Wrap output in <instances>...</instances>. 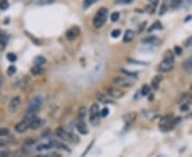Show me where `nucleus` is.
Listing matches in <instances>:
<instances>
[{
  "label": "nucleus",
  "instance_id": "f257e3e1",
  "mask_svg": "<svg viewBox=\"0 0 192 157\" xmlns=\"http://www.w3.org/2000/svg\"><path fill=\"white\" fill-rule=\"evenodd\" d=\"M43 100L40 96H36L32 99L29 103V106L27 108L26 115H25V120H31L33 118H35V114L37 113V110L40 109V107L42 106Z\"/></svg>",
  "mask_w": 192,
  "mask_h": 157
},
{
  "label": "nucleus",
  "instance_id": "f03ea898",
  "mask_svg": "<svg viewBox=\"0 0 192 157\" xmlns=\"http://www.w3.org/2000/svg\"><path fill=\"white\" fill-rule=\"evenodd\" d=\"M107 17H108V10H107V8H100L93 18L94 27L96 28L103 27L107 20Z\"/></svg>",
  "mask_w": 192,
  "mask_h": 157
},
{
  "label": "nucleus",
  "instance_id": "7ed1b4c3",
  "mask_svg": "<svg viewBox=\"0 0 192 157\" xmlns=\"http://www.w3.org/2000/svg\"><path fill=\"white\" fill-rule=\"evenodd\" d=\"M56 134L58 137H60L61 139L63 140H66V141H72V142H78L79 139L77 138V136L74 135L73 133L68 132V130H64L63 128H58L56 130Z\"/></svg>",
  "mask_w": 192,
  "mask_h": 157
},
{
  "label": "nucleus",
  "instance_id": "20e7f679",
  "mask_svg": "<svg viewBox=\"0 0 192 157\" xmlns=\"http://www.w3.org/2000/svg\"><path fill=\"white\" fill-rule=\"evenodd\" d=\"M99 117H100V110L97 103H94L90 107V122L93 125H96L99 122Z\"/></svg>",
  "mask_w": 192,
  "mask_h": 157
},
{
  "label": "nucleus",
  "instance_id": "39448f33",
  "mask_svg": "<svg viewBox=\"0 0 192 157\" xmlns=\"http://www.w3.org/2000/svg\"><path fill=\"white\" fill-rule=\"evenodd\" d=\"M135 81L128 77H115L113 79V84L121 87H131Z\"/></svg>",
  "mask_w": 192,
  "mask_h": 157
},
{
  "label": "nucleus",
  "instance_id": "423d86ee",
  "mask_svg": "<svg viewBox=\"0 0 192 157\" xmlns=\"http://www.w3.org/2000/svg\"><path fill=\"white\" fill-rule=\"evenodd\" d=\"M174 68V62L165 61L163 60L159 65H158V71L160 72H169Z\"/></svg>",
  "mask_w": 192,
  "mask_h": 157
},
{
  "label": "nucleus",
  "instance_id": "0eeeda50",
  "mask_svg": "<svg viewBox=\"0 0 192 157\" xmlns=\"http://www.w3.org/2000/svg\"><path fill=\"white\" fill-rule=\"evenodd\" d=\"M80 34V30L78 27H72L71 29H68L65 33V36H66L67 39L69 40H74L75 38L78 37V35Z\"/></svg>",
  "mask_w": 192,
  "mask_h": 157
},
{
  "label": "nucleus",
  "instance_id": "6e6552de",
  "mask_svg": "<svg viewBox=\"0 0 192 157\" xmlns=\"http://www.w3.org/2000/svg\"><path fill=\"white\" fill-rule=\"evenodd\" d=\"M107 92H108V95H109L110 97L116 98V99H120L124 96V91L121 90V89H119V88H116V87L108 88V89H107Z\"/></svg>",
  "mask_w": 192,
  "mask_h": 157
},
{
  "label": "nucleus",
  "instance_id": "1a4fd4ad",
  "mask_svg": "<svg viewBox=\"0 0 192 157\" xmlns=\"http://www.w3.org/2000/svg\"><path fill=\"white\" fill-rule=\"evenodd\" d=\"M29 123H30L29 120L24 119L21 122L17 123V124L15 125V130L17 133H24V132H26L27 128H29Z\"/></svg>",
  "mask_w": 192,
  "mask_h": 157
},
{
  "label": "nucleus",
  "instance_id": "9d476101",
  "mask_svg": "<svg viewBox=\"0 0 192 157\" xmlns=\"http://www.w3.org/2000/svg\"><path fill=\"white\" fill-rule=\"evenodd\" d=\"M20 99L18 98V97H15V98H13L12 100H11L10 102V105H9V108H10V112L11 113H15L17 109L19 108V106H20Z\"/></svg>",
  "mask_w": 192,
  "mask_h": 157
},
{
  "label": "nucleus",
  "instance_id": "9b49d317",
  "mask_svg": "<svg viewBox=\"0 0 192 157\" xmlns=\"http://www.w3.org/2000/svg\"><path fill=\"white\" fill-rule=\"evenodd\" d=\"M76 128L78 130L80 134H82V135H87L89 133V130H88V126L85 124V122L83 120H78L77 122H76Z\"/></svg>",
  "mask_w": 192,
  "mask_h": 157
},
{
  "label": "nucleus",
  "instance_id": "f8f14e48",
  "mask_svg": "<svg viewBox=\"0 0 192 157\" xmlns=\"http://www.w3.org/2000/svg\"><path fill=\"white\" fill-rule=\"evenodd\" d=\"M30 123H29V128H32V130H36V128H41L43 124H44V120L41 119V118H33V119L29 120Z\"/></svg>",
  "mask_w": 192,
  "mask_h": 157
},
{
  "label": "nucleus",
  "instance_id": "ddd939ff",
  "mask_svg": "<svg viewBox=\"0 0 192 157\" xmlns=\"http://www.w3.org/2000/svg\"><path fill=\"white\" fill-rule=\"evenodd\" d=\"M137 118V114L133 112H129L127 113V114H125L124 116H123V119H124V121H125L127 124H130V123H132L135 120H136Z\"/></svg>",
  "mask_w": 192,
  "mask_h": 157
},
{
  "label": "nucleus",
  "instance_id": "4468645a",
  "mask_svg": "<svg viewBox=\"0 0 192 157\" xmlns=\"http://www.w3.org/2000/svg\"><path fill=\"white\" fill-rule=\"evenodd\" d=\"M133 36H135V33H133L132 30H127L125 32V34H124V38H123V42L124 43H130L131 40H132Z\"/></svg>",
  "mask_w": 192,
  "mask_h": 157
},
{
  "label": "nucleus",
  "instance_id": "2eb2a0df",
  "mask_svg": "<svg viewBox=\"0 0 192 157\" xmlns=\"http://www.w3.org/2000/svg\"><path fill=\"white\" fill-rule=\"evenodd\" d=\"M161 81H162V75H156V77H153L152 80V86L154 89H158V87H159L160 83H161Z\"/></svg>",
  "mask_w": 192,
  "mask_h": 157
},
{
  "label": "nucleus",
  "instance_id": "dca6fc26",
  "mask_svg": "<svg viewBox=\"0 0 192 157\" xmlns=\"http://www.w3.org/2000/svg\"><path fill=\"white\" fill-rule=\"evenodd\" d=\"M183 68H184L185 71L189 72V73H192V60L190 59V57L183 63Z\"/></svg>",
  "mask_w": 192,
  "mask_h": 157
},
{
  "label": "nucleus",
  "instance_id": "f3484780",
  "mask_svg": "<svg viewBox=\"0 0 192 157\" xmlns=\"http://www.w3.org/2000/svg\"><path fill=\"white\" fill-rule=\"evenodd\" d=\"M45 63H46V59L42 55L36 56L34 59V65L37 67H42V65H44Z\"/></svg>",
  "mask_w": 192,
  "mask_h": 157
},
{
  "label": "nucleus",
  "instance_id": "a211bd4d",
  "mask_svg": "<svg viewBox=\"0 0 192 157\" xmlns=\"http://www.w3.org/2000/svg\"><path fill=\"white\" fill-rule=\"evenodd\" d=\"M7 43H8L7 35L1 34V35H0V51L4 50V48L7 47Z\"/></svg>",
  "mask_w": 192,
  "mask_h": 157
},
{
  "label": "nucleus",
  "instance_id": "6ab92c4d",
  "mask_svg": "<svg viewBox=\"0 0 192 157\" xmlns=\"http://www.w3.org/2000/svg\"><path fill=\"white\" fill-rule=\"evenodd\" d=\"M53 146H56V148H58V149L64 150V151H67V152L71 151V150L68 149V146H65V144L62 143V142H59L58 140H55V139H53Z\"/></svg>",
  "mask_w": 192,
  "mask_h": 157
},
{
  "label": "nucleus",
  "instance_id": "aec40b11",
  "mask_svg": "<svg viewBox=\"0 0 192 157\" xmlns=\"http://www.w3.org/2000/svg\"><path fill=\"white\" fill-rule=\"evenodd\" d=\"M85 116H87V108H85V106H80L78 108V118H79V120H83Z\"/></svg>",
  "mask_w": 192,
  "mask_h": 157
},
{
  "label": "nucleus",
  "instance_id": "412c9836",
  "mask_svg": "<svg viewBox=\"0 0 192 157\" xmlns=\"http://www.w3.org/2000/svg\"><path fill=\"white\" fill-rule=\"evenodd\" d=\"M163 60L165 61H172L174 62V54L171 50H167L163 54Z\"/></svg>",
  "mask_w": 192,
  "mask_h": 157
},
{
  "label": "nucleus",
  "instance_id": "4be33fe9",
  "mask_svg": "<svg viewBox=\"0 0 192 157\" xmlns=\"http://www.w3.org/2000/svg\"><path fill=\"white\" fill-rule=\"evenodd\" d=\"M158 42V38L156 36H148V37L142 39V43L144 44H155Z\"/></svg>",
  "mask_w": 192,
  "mask_h": 157
},
{
  "label": "nucleus",
  "instance_id": "5701e85b",
  "mask_svg": "<svg viewBox=\"0 0 192 157\" xmlns=\"http://www.w3.org/2000/svg\"><path fill=\"white\" fill-rule=\"evenodd\" d=\"M161 29H162V24H160L159 22H156L152 26V28H149L148 29V32H152V31H154V30H161Z\"/></svg>",
  "mask_w": 192,
  "mask_h": 157
},
{
  "label": "nucleus",
  "instance_id": "b1692460",
  "mask_svg": "<svg viewBox=\"0 0 192 157\" xmlns=\"http://www.w3.org/2000/svg\"><path fill=\"white\" fill-rule=\"evenodd\" d=\"M96 98H97V100H98L100 103H105V104L109 103L108 100L106 99V97H105L104 95H101V93H96Z\"/></svg>",
  "mask_w": 192,
  "mask_h": 157
},
{
  "label": "nucleus",
  "instance_id": "393cba45",
  "mask_svg": "<svg viewBox=\"0 0 192 157\" xmlns=\"http://www.w3.org/2000/svg\"><path fill=\"white\" fill-rule=\"evenodd\" d=\"M121 72H123V73L127 75L128 77H137V72H130V71H128V70H125L124 68H121Z\"/></svg>",
  "mask_w": 192,
  "mask_h": 157
},
{
  "label": "nucleus",
  "instance_id": "a878e982",
  "mask_svg": "<svg viewBox=\"0 0 192 157\" xmlns=\"http://www.w3.org/2000/svg\"><path fill=\"white\" fill-rule=\"evenodd\" d=\"M149 91H151V86L144 85L143 87H142V89H141L142 96H147V95H149Z\"/></svg>",
  "mask_w": 192,
  "mask_h": 157
},
{
  "label": "nucleus",
  "instance_id": "bb28decb",
  "mask_svg": "<svg viewBox=\"0 0 192 157\" xmlns=\"http://www.w3.org/2000/svg\"><path fill=\"white\" fill-rule=\"evenodd\" d=\"M31 71H32V73L33 75H40V73H42L43 72V68L42 67H37V66H35V67H33L31 69Z\"/></svg>",
  "mask_w": 192,
  "mask_h": 157
},
{
  "label": "nucleus",
  "instance_id": "cd10ccee",
  "mask_svg": "<svg viewBox=\"0 0 192 157\" xmlns=\"http://www.w3.org/2000/svg\"><path fill=\"white\" fill-rule=\"evenodd\" d=\"M110 18H111V22H115L119 20V18H120V13L119 12H113V13L111 14V16H110Z\"/></svg>",
  "mask_w": 192,
  "mask_h": 157
},
{
  "label": "nucleus",
  "instance_id": "c85d7f7f",
  "mask_svg": "<svg viewBox=\"0 0 192 157\" xmlns=\"http://www.w3.org/2000/svg\"><path fill=\"white\" fill-rule=\"evenodd\" d=\"M169 10V6H167V3H162V6H161V8H160V11H159V15H163V14L165 13V12Z\"/></svg>",
  "mask_w": 192,
  "mask_h": 157
},
{
  "label": "nucleus",
  "instance_id": "c756f323",
  "mask_svg": "<svg viewBox=\"0 0 192 157\" xmlns=\"http://www.w3.org/2000/svg\"><path fill=\"white\" fill-rule=\"evenodd\" d=\"M120 35H121V30L120 29H114L113 31L111 32V36L113 38H117V37H120Z\"/></svg>",
  "mask_w": 192,
  "mask_h": 157
},
{
  "label": "nucleus",
  "instance_id": "7c9ffc66",
  "mask_svg": "<svg viewBox=\"0 0 192 157\" xmlns=\"http://www.w3.org/2000/svg\"><path fill=\"white\" fill-rule=\"evenodd\" d=\"M34 143H35V140H34V139H32V138H27V139H25V140H24V144H25V146H32V144H34Z\"/></svg>",
  "mask_w": 192,
  "mask_h": 157
},
{
  "label": "nucleus",
  "instance_id": "2f4dec72",
  "mask_svg": "<svg viewBox=\"0 0 192 157\" xmlns=\"http://www.w3.org/2000/svg\"><path fill=\"white\" fill-rule=\"evenodd\" d=\"M9 8V2L8 1H5V0H2V1H0V10H7Z\"/></svg>",
  "mask_w": 192,
  "mask_h": 157
},
{
  "label": "nucleus",
  "instance_id": "473e14b6",
  "mask_svg": "<svg viewBox=\"0 0 192 157\" xmlns=\"http://www.w3.org/2000/svg\"><path fill=\"white\" fill-rule=\"evenodd\" d=\"M9 128H0V137H4V136L9 135Z\"/></svg>",
  "mask_w": 192,
  "mask_h": 157
},
{
  "label": "nucleus",
  "instance_id": "72a5a7b5",
  "mask_svg": "<svg viewBox=\"0 0 192 157\" xmlns=\"http://www.w3.org/2000/svg\"><path fill=\"white\" fill-rule=\"evenodd\" d=\"M7 59H8L10 62H15L16 59H17V56H16L14 53H8L7 54Z\"/></svg>",
  "mask_w": 192,
  "mask_h": 157
},
{
  "label": "nucleus",
  "instance_id": "f704fd0d",
  "mask_svg": "<svg viewBox=\"0 0 192 157\" xmlns=\"http://www.w3.org/2000/svg\"><path fill=\"white\" fill-rule=\"evenodd\" d=\"M108 114H109V109L107 108V107H105V108H103L100 110V117H107Z\"/></svg>",
  "mask_w": 192,
  "mask_h": 157
},
{
  "label": "nucleus",
  "instance_id": "c9c22d12",
  "mask_svg": "<svg viewBox=\"0 0 192 157\" xmlns=\"http://www.w3.org/2000/svg\"><path fill=\"white\" fill-rule=\"evenodd\" d=\"M180 3H181V1H175V0H173V1H171V2L169 3V6H171V8H176V6H178Z\"/></svg>",
  "mask_w": 192,
  "mask_h": 157
},
{
  "label": "nucleus",
  "instance_id": "e433bc0d",
  "mask_svg": "<svg viewBox=\"0 0 192 157\" xmlns=\"http://www.w3.org/2000/svg\"><path fill=\"white\" fill-rule=\"evenodd\" d=\"M15 72H16V67L15 66H10V67H9V69H8V75H14Z\"/></svg>",
  "mask_w": 192,
  "mask_h": 157
},
{
  "label": "nucleus",
  "instance_id": "4c0bfd02",
  "mask_svg": "<svg viewBox=\"0 0 192 157\" xmlns=\"http://www.w3.org/2000/svg\"><path fill=\"white\" fill-rule=\"evenodd\" d=\"M95 2H96V0H85L84 2H83V4H84L85 8H88V6H92V4Z\"/></svg>",
  "mask_w": 192,
  "mask_h": 157
},
{
  "label": "nucleus",
  "instance_id": "58836bf2",
  "mask_svg": "<svg viewBox=\"0 0 192 157\" xmlns=\"http://www.w3.org/2000/svg\"><path fill=\"white\" fill-rule=\"evenodd\" d=\"M185 46H186L187 48H189V47H192V36H190V37L186 40V43H185Z\"/></svg>",
  "mask_w": 192,
  "mask_h": 157
},
{
  "label": "nucleus",
  "instance_id": "ea45409f",
  "mask_svg": "<svg viewBox=\"0 0 192 157\" xmlns=\"http://www.w3.org/2000/svg\"><path fill=\"white\" fill-rule=\"evenodd\" d=\"M174 50H175V53L177 54V55H180V54L183 53V49H181L179 46H175Z\"/></svg>",
  "mask_w": 192,
  "mask_h": 157
},
{
  "label": "nucleus",
  "instance_id": "a19ab883",
  "mask_svg": "<svg viewBox=\"0 0 192 157\" xmlns=\"http://www.w3.org/2000/svg\"><path fill=\"white\" fill-rule=\"evenodd\" d=\"M131 2H132V0H119V1H116V3H120V4H129Z\"/></svg>",
  "mask_w": 192,
  "mask_h": 157
},
{
  "label": "nucleus",
  "instance_id": "79ce46f5",
  "mask_svg": "<svg viewBox=\"0 0 192 157\" xmlns=\"http://www.w3.org/2000/svg\"><path fill=\"white\" fill-rule=\"evenodd\" d=\"M180 110L181 112H187V110H189V105L188 104H183L180 106Z\"/></svg>",
  "mask_w": 192,
  "mask_h": 157
},
{
  "label": "nucleus",
  "instance_id": "37998d69",
  "mask_svg": "<svg viewBox=\"0 0 192 157\" xmlns=\"http://www.w3.org/2000/svg\"><path fill=\"white\" fill-rule=\"evenodd\" d=\"M47 157H62V155L60 153H56V152H52L50 154H48Z\"/></svg>",
  "mask_w": 192,
  "mask_h": 157
},
{
  "label": "nucleus",
  "instance_id": "c03bdc74",
  "mask_svg": "<svg viewBox=\"0 0 192 157\" xmlns=\"http://www.w3.org/2000/svg\"><path fill=\"white\" fill-rule=\"evenodd\" d=\"M0 157H10V152L8 151L0 152Z\"/></svg>",
  "mask_w": 192,
  "mask_h": 157
},
{
  "label": "nucleus",
  "instance_id": "a18cd8bd",
  "mask_svg": "<svg viewBox=\"0 0 192 157\" xmlns=\"http://www.w3.org/2000/svg\"><path fill=\"white\" fill-rule=\"evenodd\" d=\"M129 63L131 64H139V65H146V63H143V62H138L136 60H129Z\"/></svg>",
  "mask_w": 192,
  "mask_h": 157
},
{
  "label": "nucleus",
  "instance_id": "49530a36",
  "mask_svg": "<svg viewBox=\"0 0 192 157\" xmlns=\"http://www.w3.org/2000/svg\"><path fill=\"white\" fill-rule=\"evenodd\" d=\"M9 144V142L7 140H0V148H3V146H7Z\"/></svg>",
  "mask_w": 192,
  "mask_h": 157
},
{
  "label": "nucleus",
  "instance_id": "de8ad7c7",
  "mask_svg": "<svg viewBox=\"0 0 192 157\" xmlns=\"http://www.w3.org/2000/svg\"><path fill=\"white\" fill-rule=\"evenodd\" d=\"M191 18H192V16H188L186 19H185V22H189V20H190Z\"/></svg>",
  "mask_w": 192,
  "mask_h": 157
},
{
  "label": "nucleus",
  "instance_id": "09e8293b",
  "mask_svg": "<svg viewBox=\"0 0 192 157\" xmlns=\"http://www.w3.org/2000/svg\"><path fill=\"white\" fill-rule=\"evenodd\" d=\"M0 85H1V77H0Z\"/></svg>",
  "mask_w": 192,
  "mask_h": 157
},
{
  "label": "nucleus",
  "instance_id": "8fccbe9b",
  "mask_svg": "<svg viewBox=\"0 0 192 157\" xmlns=\"http://www.w3.org/2000/svg\"><path fill=\"white\" fill-rule=\"evenodd\" d=\"M191 89H192V84H191Z\"/></svg>",
  "mask_w": 192,
  "mask_h": 157
}]
</instances>
